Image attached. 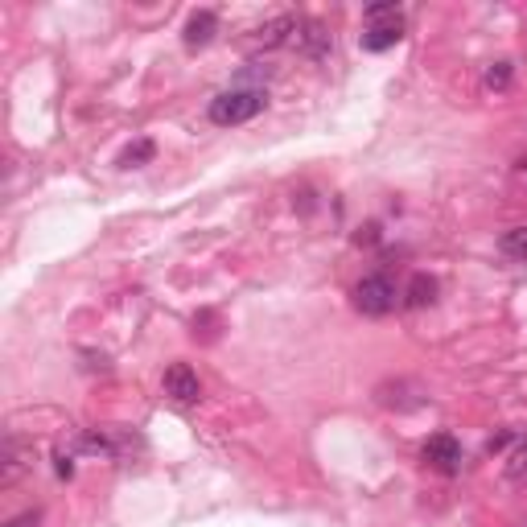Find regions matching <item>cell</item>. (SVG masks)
Here are the masks:
<instances>
[{
  "label": "cell",
  "instance_id": "6da1fadb",
  "mask_svg": "<svg viewBox=\"0 0 527 527\" xmlns=\"http://www.w3.org/2000/svg\"><path fill=\"white\" fill-rule=\"evenodd\" d=\"M264 103H268V91L264 87H231L210 99V124L219 128L247 124V120H255L264 112Z\"/></svg>",
  "mask_w": 527,
  "mask_h": 527
},
{
  "label": "cell",
  "instance_id": "7a4b0ae2",
  "mask_svg": "<svg viewBox=\"0 0 527 527\" xmlns=\"http://www.w3.org/2000/svg\"><path fill=\"white\" fill-rule=\"evenodd\" d=\"M400 38H404L400 4H371V9H367V25H362V33H359V46L367 49V54H383V49H391Z\"/></svg>",
  "mask_w": 527,
  "mask_h": 527
},
{
  "label": "cell",
  "instance_id": "3957f363",
  "mask_svg": "<svg viewBox=\"0 0 527 527\" xmlns=\"http://www.w3.org/2000/svg\"><path fill=\"white\" fill-rule=\"evenodd\" d=\"M354 309L367 317H383L396 309V281L388 272H371L354 284Z\"/></svg>",
  "mask_w": 527,
  "mask_h": 527
},
{
  "label": "cell",
  "instance_id": "277c9868",
  "mask_svg": "<svg viewBox=\"0 0 527 527\" xmlns=\"http://www.w3.org/2000/svg\"><path fill=\"white\" fill-rule=\"evenodd\" d=\"M420 458H424V466L441 469V474H458L461 469V445L453 433H433L424 445H420Z\"/></svg>",
  "mask_w": 527,
  "mask_h": 527
},
{
  "label": "cell",
  "instance_id": "5b68a950",
  "mask_svg": "<svg viewBox=\"0 0 527 527\" xmlns=\"http://www.w3.org/2000/svg\"><path fill=\"white\" fill-rule=\"evenodd\" d=\"M293 46H297V54H305V58H313V62H322V58H330V49H334V33L326 30L322 21L305 17V21H297Z\"/></svg>",
  "mask_w": 527,
  "mask_h": 527
},
{
  "label": "cell",
  "instance_id": "8992f818",
  "mask_svg": "<svg viewBox=\"0 0 527 527\" xmlns=\"http://www.w3.org/2000/svg\"><path fill=\"white\" fill-rule=\"evenodd\" d=\"M25 469H33V441L9 433V441H4V461H0V487H13Z\"/></svg>",
  "mask_w": 527,
  "mask_h": 527
},
{
  "label": "cell",
  "instance_id": "52a82bcc",
  "mask_svg": "<svg viewBox=\"0 0 527 527\" xmlns=\"http://www.w3.org/2000/svg\"><path fill=\"white\" fill-rule=\"evenodd\" d=\"M165 396L174 404H198L202 383H198V371L190 367V362H174V367L165 371Z\"/></svg>",
  "mask_w": 527,
  "mask_h": 527
},
{
  "label": "cell",
  "instance_id": "ba28073f",
  "mask_svg": "<svg viewBox=\"0 0 527 527\" xmlns=\"http://www.w3.org/2000/svg\"><path fill=\"white\" fill-rule=\"evenodd\" d=\"M297 21H301V17H293V13H281V17L264 21L260 30H252V46L272 49V46H284V41H293V33H297Z\"/></svg>",
  "mask_w": 527,
  "mask_h": 527
},
{
  "label": "cell",
  "instance_id": "9c48e42d",
  "mask_svg": "<svg viewBox=\"0 0 527 527\" xmlns=\"http://www.w3.org/2000/svg\"><path fill=\"white\" fill-rule=\"evenodd\" d=\"M215 33H219V17L210 9H198V13H190L186 30H182V41H186L190 49H202L215 41Z\"/></svg>",
  "mask_w": 527,
  "mask_h": 527
},
{
  "label": "cell",
  "instance_id": "30bf717a",
  "mask_svg": "<svg viewBox=\"0 0 527 527\" xmlns=\"http://www.w3.org/2000/svg\"><path fill=\"white\" fill-rule=\"evenodd\" d=\"M437 276H429V272H416L408 281V289H404V305L408 309H429L433 301H437Z\"/></svg>",
  "mask_w": 527,
  "mask_h": 527
},
{
  "label": "cell",
  "instance_id": "8fae6325",
  "mask_svg": "<svg viewBox=\"0 0 527 527\" xmlns=\"http://www.w3.org/2000/svg\"><path fill=\"white\" fill-rule=\"evenodd\" d=\"M153 153H156L153 140H137V145H128L124 153H120V165H124V169H137V165H145V161H153Z\"/></svg>",
  "mask_w": 527,
  "mask_h": 527
},
{
  "label": "cell",
  "instance_id": "7c38bea8",
  "mask_svg": "<svg viewBox=\"0 0 527 527\" xmlns=\"http://www.w3.org/2000/svg\"><path fill=\"white\" fill-rule=\"evenodd\" d=\"M498 247H503L511 260H527V227H511V231L498 239Z\"/></svg>",
  "mask_w": 527,
  "mask_h": 527
},
{
  "label": "cell",
  "instance_id": "4fadbf2b",
  "mask_svg": "<svg viewBox=\"0 0 527 527\" xmlns=\"http://www.w3.org/2000/svg\"><path fill=\"white\" fill-rule=\"evenodd\" d=\"M511 83V62H495V67L487 70V87L490 91H503Z\"/></svg>",
  "mask_w": 527,
  "mask_h": 527
},
{
  "label": "cell",
  "instance_id": "5bb4252c",
  "mask_svg": "<svg viewBox=\"0 0 527 527\" xmlns=\"http://www.w3.org/2000/svg\"><path fill=\"white\" fill-rule=\"evenodd\" d=\"M354 244H359V247H375V244H380V223L359 227V231H354Z\"/></svg>",
  "mask_w": 527,
  "mask_h": 527
},
{
  "label": "cell",
  "instance_id": "9a60e30c",
  "mask_svg": "<svg viewBox=\"0 0 527 527\" xmlns=\"http://www.w3.org/2000/svg\"><path fill=\"white\" fill-rule=\"evenodd\" d=\"M511 437H515V433H498V437H490V445H487V450H490V453H495V450H503V445H507Z\"/></svg>",
  "mask_w": 527,
  "mask_h": 527
},
{
  "label": "cell",
  "instance_id": "2e32d148",
  "mask_svg": "<svg viewBox=\"0 0 527 527\" xmlns=\"http://www.w3.org/2000/svg\"><path fill=\"white\" fill-rule=\"evenodd\" d=\"M523 174H527V161H523Z\"/></svg>",
  "mask_w": 527,
  "mask_h": 527
}]
</instances>
